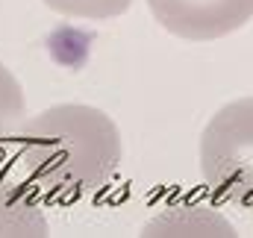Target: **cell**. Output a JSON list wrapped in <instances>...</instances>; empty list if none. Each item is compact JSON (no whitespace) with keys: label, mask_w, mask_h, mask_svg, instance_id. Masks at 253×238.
Masks as SVG:
<instances>
[{"label":"cell","mask_w":253,"mask_h":238,"mask_svg":"<svg viewBox=\"0 0 253 238\" xmlns=\"http://www.w3.org/2000/svg\"><path fill=\"white\" fill-rule=\"evenodd\" d=\"M200 177L233 206H253V97L221 106L200 135Z\"/></svg>","instance_id":"7a4b0ae2"},{"label":"cell","mask_w":253,"mask_h":238,"mask_svg":"<svg viewBox=\"0 0 253 238\" xmlns=\"http://www.w3.org/2000/svg\"><path fill=\"white\" fill-rule=\"evenodd\" d=\"M47 9L68 15V18H91V21H106L118 18L129 9L132 0H42Z\"/></svg>","instance_id":"8992f818"},{"label":"cell","mask_w":253,"mask_h":238,"mask_svg":"<svg viewBox=\"0 0 253 238\" xmlns=\"http://www.w3.org/2000/svg\"><path fill=\"white\" fill-rule=\"evenodd\" d=\"M18 165L30 185L50 197H83L109 185L121 165V135L106 112L59 103L24 120Z\"/></svg>","instance_id":"6da1fadb"},{"label":"cell","mask_w":253,"mask_h":238,"mask_svg":"<svg viewBox=\"0 0 253 238\" xmlns=\"http://www.w3.org/2000/svg\"><path fill=\"white\" fill-rule=\"evenodd\" d=\"M0 236H47V221L36 197L6 177H0Z\"/></svg>","instance_id":"277c9868"},{"label":"cell","mask_w":253,"mask_h":238,"mask_svg":"<svg viewBox=\"0 0 253 238\" xmlns=\"http://www.w3.org/2000/svg\"><path fill=\"white\" fill-rule=\"evenodd\" d=\"M24 112H27L24 88L15 79V74L0 62V147L6 141L18 138V132L24 126Z\"/></svg>","instance_id":"5b68a950"},{"label":"cell","mask_w":253,"mask_h":238,"mask_svg":"<svg viewBox=\"0 0 253 238\" xmlns=\"http://www.w3.org/2000/svg\"><path fill=\"white\" fill-rule=\"evenodd\" d=\"M147 6L159 27L186 41L224 39L253 18V0H147Z\"/></svg>","instance_id":"3957f363"}]
</instances>
